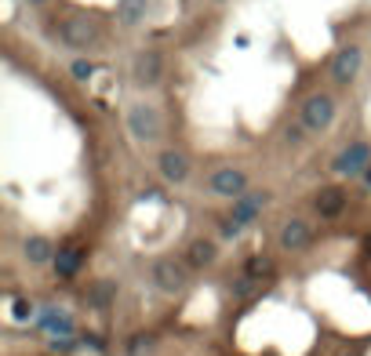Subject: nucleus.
I'll use <instances>...</instances> for the list:
<instances>
[{
  "mask_svg": "<svg viewBox=\"0 0 371 356\" xmlns=\"http://www.w3.org/2000/svg\"><path fill=\"white\" fill-rule=\"evenodd\" d=\"M262 207H266V193H244L240 200H233V215L230 218L244 230V225H252L262 215Z\"/></svg>",
  "mask_w": 371,
  "mask_h": 356,
  "instance_id": "9",
  "label": "nucleus"
},
{
  "mask_svg": "<svg viewBox=\"0 0 371 356\" xmlns=\"http://www.w3.org/2000/svg\"><path fill=\"white\" fill-rule=\"evenodd\" d=\"M128 131H131L139 142H153V139H161V113H157V106L135 102V106L128 109Z\"/></svg>",
  "mask_w": 371,
  "mask_h": 356,
  "instance_id": "1",
  "label": "nucleus"
},
{
  "mask_svg": "<svg viewBox=\"0 0 371 356\" xmlns=\"http://www.w3.org/2000/svg\"><path fill=\"white\" fill-rule=\"evenodd\" d=\"M153 284H157L164 295H178L186 287V269L175 262V258H161V262L153 266Z\"/></svg>",
  "mask_w": 371,
  "mask_h": 356,
  "instance_id": "7",
  "label": "nucleus"
},
{
  "mask_svg": "<svg viewBox=\"0 0 371 356\" xmlns=\"http://www.w3.org/2000/svg\"><path fill=\"white\" fill-rule=\"evenodd\" d=\"M161 73H164V58H161L157 51H142V55L135 58V80H139L142 87L157 84Z\"/></svg>",
  "mask_w": 371,
  "mask_h": 356,
  "instance_id": "11",
  "label": "nucleus"
},
{
  "mask_svg": "<svg viewBox=\"0 0 371 356\" xmlns=\"http://www.w3.org/2000/svg\"><path fill=\"white\" fill-rule=\"evenodd\" d=\"M222 237H226V240H237V237H240V225H237L233 218H226V222H222Z\"/></svg>",
  "mask_w": 371,
  "mask_h": 356,
  "instance_id": "20",
  "label": "nucleus"
},
{
  "mask_svg": "<svg viewBox=\"0 0 371 356\" xmlns=\"http://www.w3.org/2000/svg\"><path fill=\"white\" fill-rule=\"evenodd\" d=\"M70 73H73L77 80H87L91 73H95V66H91V62H87V58H77V62H73V66H70Z\"/></svg>",
  "mask_w": 371,
  "mask_h": 356,
  "instance_id": "18",
  "label": "nucleus"
},
{
  "mask_svg": "<svg viewBox=\"0 0 371 356\" xmlns=\"http://www.w3.org/2000/svg\"><path fill=\"white\" fill-rule=\"evenodd\" d=\"M343 207H346V193L343 189H321V197H317V211H321V218H335V215H343Z\"/></svg>",
  "mask_w": 371,
  "mask_h": 356,
  "instance_id": "14",
  "label": "nucleus"
},
{
  "mask_svg": "<svg viewBox=\"0 0 371 356\" xmlns=\"http://www.w3.org/2000/svg\"><path fill=\"white\" fill-rule=\"evenodd\" d=\"M208 189L211 197H226V200H240L247 193V175L240 168H219L211 178H208Z\"/></svg>",
  "mask_w": 371,
  "mask_h": 356,
  "instance_id": "3",
  "label": "nucleus"
},
{
  "mask_svg": "<svg viewBox=\"0 0 371 356\" xmlns=\"http://www.w3.org/2000/svg\"><path fill=\"white\" fill-rule=\"evenodd\" d=\"M80 262H84V251L80 247H58V254H55V273L62 276V280H70V276H77V269H80Z\"/></svg>",
  "mask_w": 371,
  "mask_h": 356,
  "instance_id": "13",
  "label": "nucleus"
},
{
  "mask_svg": "<svg viewBox=\"0 0 371 356\" xmlns=\"http://www.w3.org/2000/svg\"><path fill=\"white\" fill-rule=\"evenodd\" d=\"M360 62H364V51L357 44H346V48H338V55L331 58V77L338 84H350L357 73H360Z\"/></svg>",
  "mask_w": 371,
  "mask_h": 356,
  "instance_id": "5",
  "label": "nucleus"
},
{
  "mask_svg": "<svg viewBox=\"0 0 371 356\" xmlns=\"http://www.w3.org/2000/svg\"><path fill=\"white\" fill-rule=\"evenodd\" d=\"M157 164H161V175L168 182H186V175H190V160H186V153H178V149H164Z\"/></svg>",
  "mask_w": 371,
  "mask_h": 356,
  "instance_id": "12",
  "label": "nucleus"
},
{
  "mask_svg": "<svg viewBox=\"0 0 371 356\" xmlns=\"http://www.w3.org/2000/svg\"><path fill=\"white\" fill-rule=\"evenodd\" d=\"M281 247L284 251H306L309 247V240H313V233H309V222H302V218H291V222H284V230H281Z\"/></svg>",
  "mask_w": 371,
  "mask_h": 356,
  "instance_id": "10",
  "label": "nucleus"
},
{
  "mask_svg": "<svg viewBox=\"0 0 371 356\" xmlns=\"http://www.w3.org/2000/svg\"><path fill=\"white\" fill-rule=\"evenodd\" d=\"M29 313H33L29 302H15V320H29Z\"/></svg>",
  "mask_w": 371,
  "mask_h": 356,
  "instance_id": "21",
  "label": "nucleus"
},
{
  "mask_svg": "<svg viewBox=\"0 0 371 356\" xmlns=\"http://www.w3.org/2000/svg\"><path fill=\"white\" fill-rule=\"evenodd\" d=\"M41 328L48 331V338L51 342H66V338H73V316L66 313V309H55V306H48L44 313H41Z\"/></svg>",
  "mask_w": 371,
  "mask_h": 356,
  "instance_id": "8",
  "label": "nucleus"
},
{
  "mask_svg": "<svg viewBox=\"0 0 371 356\" xmlns=\"http://www.w3.org/2000/svg\"><path fill=\"white\" fill-rule=\"evenodd\" d=\"M29 4H48V0H29Z\"/></svg>",
  "mask_w": 371,
  "mask_h": 356,
  "instance_id": "23",
  "label": "nucleus"
},
{
  "mask_svg": "<svg viewBox=\"0 0 371 356\" xmlns=\"http://www.w3.org/2000/svg\"><path fill=\"white\" fill-rule=\"evenodd\" d=\"M22 251H26V258H29V262H33V266L55 262V254H58V251L51 247V240H48V237H29Z\"/></svg>",
  "mask_w": 371,
  "mask_h": 356,
  "instance_id": "15",
  "label": "nucleus"
},
{
  "mask_svg": "<svg viewBox=\"0 0 371 356\" xmlns=\"http://www.w3.org/2000/svg\"><path fill=\"white\" fill-rule=\"evenodd\" d=\"M288 142H302V131H299V127H288Z\"/></svg>",
  "mask_w": 371,
  "mask_h": 356,
  "instance_id": "22",
  "label": "nucleus"
},
{
  "mask_svg": "<svg viewBox=\"0 0 371 356\" xmlns=\"http://www.w3.org/2000/svg\"><path fill=\"white\" fill-rule=\"evenodd\" d=\"M146 11H149L146 0H120V4H117V18L124 26H139L146 18Z\"/></svg>",
  "mask_w": 371,
  "mask_h": 356,
  "instance_id": "17",
  "label": "nucleus"
},
{
  "mask_svg": "<svg viewBox=\"0 0 371 356\" xmlns=\"http://www.w3.org/2000/svg\"><path fill=\"white\" fill-rule=\"evenodd\" d=\"M367 164H371V146L367 142H350L343 153L335 156V175H360V171H367Z\"/></svg>",
  "mask_w": 371,
  "mask_h": 356,
  "instance_id": "4",
  "label": "nucleus"
},
{
  "mask_svg": "<svg viewBox=\"0 0 371 356\" xmlns=\"http://www.w3.org/2000/svg\"><path fill=\"white\" fill-rule=\"evenodd\" d=\"M367 182H371V171H367Z\"/></svg>",
  "mask_w": 371,
  "mask_h": 356,
  "instance_id": "24",
  "label": "nucleus"
},
{
  "mask_svg": "<svg viewBox=\"0 0 371 356\" xmlns=\"http://www.w3.org/2000/svg\"><path fill=\"white\" fill-rule=\"evenodd\" d=\"M335 120V99L331 95H309L302 102V127L309 131H328Z\"/></svg>",
  "mask_w": 371,
  "mask_h": 356,
  "instance_id": "2",
  "label": "nucleus"
},
{
  "mask_svg": "<svg viewBox=\"0 0 371 356\" xmlns=\"http://www.w3.org/2000/svg\"><path fill=\"white\" fill-rule=\"evenodd\" d=\"M62 41H66V48H87L91 41H95V22H91L87 15H70L66 22H62Z\"/></svg>",
  "mask_w": 371,
  "mask_h": 356,
  "instance_id": "6",
  "label": "nucleus"
},
{
  "mask_svg": "<svg viewBox=\"0 0 371 356\" xmlns=\"http://www.w3.org/2000/svg\"><path fill=\"white\" fill-rule=\"evenodd\" d=\"M109 298H113V284H99V287H95V302L106 306Z\"/></svg>",
  "mask_w": 371,
  "mask_h": 356,
  "instance_id": "19",
  "label": "nucleus"
},
{
  "mask_svg": "<svg viewBox=\"0 0 371 356\" xmlns=\"http://www.w3.org/2000/svg\"><path fill=\"white\" fill-rule=\"evenodd\" d=\"M215 258H219V247H215V240H193L190 244V262L197 266V269H204V266H211Z\"/></svg>",
  "mask_w": 371,
  "mask_h": 356,
  "instance_id": "16",
  "label": "nucleus"
}]
</instances>
